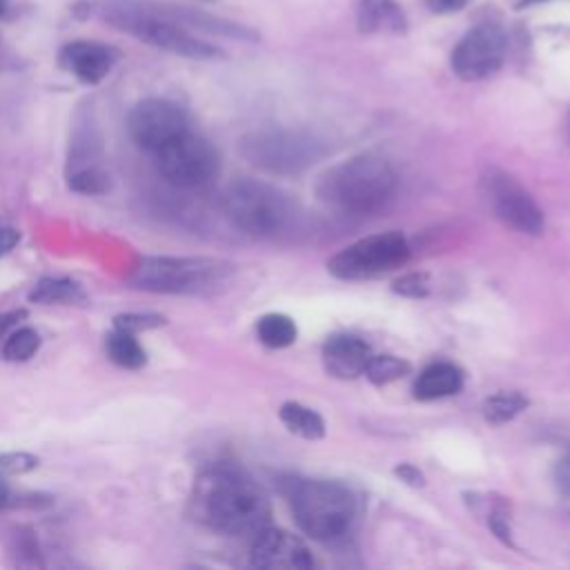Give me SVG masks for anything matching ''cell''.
Masks as SVG:
<instances>
[{
  "mask_svg": "<svg viewBox=\"0 0 570 570\" xmlns=\"http://www.w3.org/2000/svg\"><path fill=\"white\" fill-rule=\"evenodd\" d=\"M528 407V399L519 392H497L490 399H485L483 403V414L485 421L501 425L512 421L519 412H523Z\"/></svg>",
  "mask_w": 570,
  "mask_h": 570,
  "instance_id": "obj_23",
  "label": "cell"
},
{
  "mask_svg": "<svg viewBox=\"0 0 570 570\" xmlns=\"http://www.w3.org/2000/svg\"><path fill=\"white\" fill-rule=\"evenodd\" d=\"M120 51L100 40H71L58 51V67L85 85H98L116 67Z\"/></svg>",
  "mask_w": 570,
  "mask_h": 570,
  "instance_id": "obj_14",
  "label": "cell"
},
{
  "mask_svg": "<svg viewBox=\"0 0 570 570\" xmlns=\"http://www.w3.org/2000/svg\"><path fill=\"white\" fill-rule=\"evenodd\" d=\"M11 503H13V499H11V492H9L7 483H4V479L0 476V512H2V510H7Z\"/></svg>",
  "mask_w": 570,
  "mask_h": 570,
  "instance_id": "obj_34",
  "label": "cell"
},
{
  "mask_svg": "<svg viewBox=\"0 0 570 570\" xmlns=\"http://www.w3.org/2000/svg\"><path fill=\"white\" fill-rule=\"evenodd\" d=\"M220 207L240 232L258 238L287 232L298 214L289 194L256 178L232 180L220 196Z\"/></svg>",
  "mask_w": 570,
  "mask_h": 570,
  "instance_id": "obj_3",
  "label": "cell"
},
{
  "mask_svg": "<svg viewBox=\"0 0 570 570\" xmlns=\"http://www.w3.org/2000/svg\"><path fill=\"white\" fill-rule=\"evenodd\" d=\"M468 0H425V4L434 11V13H454L461 11L465 7Z\"/></svg>",
  "mask_w": 570,
  "mask_h": 570,
  "instance_id": "obj_31",
  "label": "cell"
},
{
  "mask_svg": "<svg viewBox=\"0 0 570 570\" xmlns=\"http://www.w3.org/2000/svg\"><path fill=\"white\" fill-rule=\"evenodd\" d=\"M4 9H7V0H0V16L4 13Z\"/></svg>",
  "mask_w": 570,
  "mask_h": 570,
  "instance_id": "obj_35",
  "label": "cell"
},
{
  "mask_svg": "<svg viewBox=\"0 0 570 570\" xmlns=\"http://www.w3.org/2000/svg\"><path fill=\"white\" fill-rule=\"evenodd\" d=\"M105 350H107V356L125 370H140L147 363V352L136 341V334L125 330L114 327V332L107 334L105 338Z\"/></svg>",
  "mask_w": 570,
  "mask_h": 570,
  "instance_id": "obj_21",
  "label": "cell"
},
{
  "mask_svg": "<svg viewBox=\"0 0 570 570\" xmlns=\"http://www.w3.org/2000/svg\"><path fill=\"white\" fill-rule=\"evenodd\" d=\"M285 497L298 528L316 541L341 537L356 514L354 494L338 481L289 479Z\"/></svg>",
  "mask_w": 570,
  "mask_h": 570,
  "instance_id": "obj_4",
  "label": "cell"
},
{
  "mask_svg": "<svg viewBox=\"0 0 570 570\" xmlns=\"http://www.w3.org/2000/svg\"><path fill=\"white\" fill-rule=\"evenodd\" d=\"M127 129L131 140L149 154H156L176 136L185 134L189 118L185 109L167 98H145L134 105L127 116Z\"/></svg>",
  "mask_w": 570,
  "mask_h": 570,
  "instance_id": "obj_10",
  "label": "cell"
},
{
  "mask_svg": "<svg viewBox=\"0 0 570 570\" xmlns=\"http://www.w3.org/2000/svg\"><path fill=\"white\" fill-rule=\"evenodd\" d=\"M372 350L365 341L352 334H334L323 345L325 372L334 379H356L365 372Z\"/></svg>",
  "mask_w": 570,
  "mask_h": 570,
  "instance_id": "obj_16",
  "label": "cell"
},
{
  "mask_svg": "<svg viewBox=\"0 0 570 570\" xmlns=\"http://www.w3.org/2000/svg\"><path fill=\"white\" fill-rule=\"evenodd\" d=\"M194 508L207 528L229 537L258 534L269 523L265 492L234 465H214L198 476Z\"/></svg>",
  "mask_w": 570,
  "mask_h": 570,
  "instance_id": "obj_1",
  "label": "cell"
},
{
  "mask_svg": "<svg viewBox=\"0 0 570 570\" xmlns=\"http://www.w3.org/2000/svg\"><path fill=\"white\" fill-rule=\"evenodd\" d=\"M252 566L265 570H307L314 566V559L298 537L265 525L254 534Z\"/></svg>",
  "mask_w": 570,
  "mask_h": 570,
  "instance_id": "obj_13",
  "label": "cell"
},
{
  "mask_svg": "<svg viewBox=\"0 0 570 570\" xmlns=\"http://www.w3.org/2000/svg\"><path fill=\"white\" fill-rule=\"evenodd\" d=\"M394 289L405 296H425L428 281L423 274H410V276H403L401 281H396Z\"/></svg>",
  "mask_w": 570,
  "mask_h": 570,
  "instance_id": "obj_29",
  "label": "cell"
},
{
  "mask_svg": "<svg viewBox=\"0 0 570 570\" xmlns=\"http://www.w3.org/2000/svg\"><path fill=\"white\" fill-rule=\"evenodd\" d=\"M410 258V245L401 232H383L358 238L327 261V272L341 281H365L399 269Z\"/></svg>",
  "mask_w": 570,
  "mask_h": 570,
  "instance_id": "obj_8",
  "label": "cell"
},
{
  "mask_svg": "<svg viewBox=\"0 0 570 570\" xmlns=\"http://www.w3.org/2000/svg\"><path fill=\"white\" fill-rule=\"evenodd\" d=\"M36 468H38V456H33L29 452H2L0 454V476L2 479L27 474Z\"/></svg>",
  "mask_w": 570,
  "mask_h": 570,
  "instance_id": "obj_28",
  "label": "cell"
},
{
  "mask_svg": "<svg viewBox=\"0 0 570 570\" xmlns=\"http://www.w3.org/2000/svg\"><path fill=\"white\" fill-rule=\"evenodd\" d=\"M396 474H399L403 481L412 483V485H421V483H423L421 472H419L416 468H412V465H401V468H396Z\"/></svg>",
  "mask_w": 570,
  "mask_h": 570,
  "instance_id": "obj_33",
  "label": "cell"
},
{
  "mask_svg": "<svg viewBox=\"0 0 570 570\" xmlns=\"http://www.w3.org/2000/svg\"><path fill=\"white\" fill-rule=\"evenodd\" d=\"M245 156L267 171H296L314 158V142L294 134H256L245 142Z\"/></svg>",
  "mask_w": 570,
  "mask_h": 570,
  "instance_id": "obj_12",
  "label": "cell"
},
{
  "mask_svg": "<svg viewBox=\"0 0 570 570\" xmlns=\"http://www.w3.org/2000/svg\"><path fill=\"white\" fill-rule=\"evenodd\" d=\"M532 2H546V0H523L521 4H532Z\"/></svg>",
  "mask_w": 570,
  "mask_h": 570,
  "instance_id": "obj_36",
  "label": "cell"
},
{
  "mask_svg": "<svg viewBox=\"0 0 570 570\" xmlns=\"http://www.w3.org/2000/svg\"><path fill=\"white\" fill-rule=\"evenodd\" d=\"M383 27L403 29V13L394 0H361L358 2V29L363 33L379 31Z\"/></svg>",
  "mask_w": 570,
  "mask_h": 570,
  "instance_id": "obj_20",
  "label": "cell"
},
{
  "mask_svg": "<svg viewBox=\"0 0 570 570\" xmlns=\"http://www.w3.org/2000/svg\"><path fill=\"white\" fill-rule=\"evenodd\" d=\"M154 158L163 178L178 189H207L220 171L214 145L194 129L169 140L154 154Z\"/></svg>",
  "mask_w": 570,
  "mask_h": 570,
  "instance_id": "obj_7",
  "label": "cell"
},
{
  "mask_svg": "<svg viewBox=\"0 0 570 570\" xmlns=\"http://www.w3.org/2000/svg\"><path fill=\"white\" fill-rule=\"evenodd\" d=\"M479 187L490 212L503 225L530 236H539L543 232L546 218L541 207L514 176L499 167H488L481 174Z\"/></svg>",
  "mask_w": 570,
  "mask_h": 570,
  "instance_id": "obj_9",
  "label": "cell"
},
{
  "mask_svg": "<svg viewBox=\"0 0 570 570\" xmlns=\"http://www.w3.org/2000/svg\"><path fill=\"white\" fill-rule=\"evenodd\" d=\"M105 20L114 24L116 29L134 36L136 40H142L151 47H158L163 51L191 58V60H212L223 58V51L196 36H191L185 27L151 13L142 7V2L136 4H109L105 11Z\"/></svg>",
  "mask_w": 570,
  "mask_h": 570,
  "instance_id": "obj_6",
  "label": "cell"
},
{
  "mask_svg": "<svg viewBox=\"0 0 570 570\" xmlns=\"http://www.w3.org/2000/svg\"><path fill=\"white\" fill-rule=\"evenodd\" d=\"M278 419L283 421V425L289 432H294V434H298L303 439L316 441V439L325 436V421H323V416L316 410H312V407H307V405H303L298 401H285L281 405V410H278Z\"/></svg>",
  "mask_w": 570,
  "mask_h": 570,
  "instance_id": "obj_18",
  "label": "cell"
},
{
  "mask_svg": "<svg viewBox=\"0 0 570 570\" xmlns=\"http://www.w3.org/2000/svg\"><path fill=\"white\" fill-rule=\"evenodd\" d=\"M145 9H149L151 13H158L180 27H194L207 33H216V36H225V38H234V40H247L254 42L258 40V33L245 24H238L234 20L200 11V9H189V7H176V4H149L142 2Z\"/></svg>",
  "mask_w": 570,
  "mask_h": 570,
  "instance_id": "obj_15",
  "label": "cell"
},
{
  "mask_svg": "<svg viewBox=\"0 0 570 570\" xmlns=\"http://www.w3.org/2000/svg\"><path fill=\"white\" fill-rule=\"evenodd\" d=\"M160 325H165V316L151 314V312H127V314L114 316V327L131 332V334L154 330V327H160Z\"/></svg>",
  "mask_w": 570,
  "mask_h": 570,
  "instance_id": "obj_27",
  "label": "cell"
},
{
  "mask_svg": "<svg viewBox=\"0 0 570 570\" xmlns=\"http://www.w3.org/2000/svg\"><path fill=\"white\" fill-rule=\"evenodd\" d=\"M410 372V363L399 358V356H392V354H381V356H374L367 361V367H365V376L376 383V385H385V383H392L401 376H405Z\"/></svg>",
  "mask_w": 570,
  "mask_h": 570,
  "instance_id": "obj_26",
  "label": "cell"
},
{
  "mask_svg": "<svg viewBox=\"0 0 570 570\" xmlns=\"http://www.w3.org/2000/svg\"><path fill=\"white\" fill-rule=\"evenodd\" d=\"M232 274V265L205 256H142L129 274L138 289L160 294H205Z\"/></svg>",
  "mask_w": 570,
  "mask_h": 570,
  "instance_id": "obj_5",
  "label": "cell"
},
{
  "mask_svg": "<svg viewBox=\"0 0 570 570\" xmlns=\"http://www.w3.org/2000/svg\"><path fill=\"white\" fill-rule=\"evenodd\" d=\"M505 49V33L497 24H479L456 42L450 58L452 71L461 80H483L503 65Z\"/></svg>",
  "mask_w": 570,
  "mask_h": 570,
  "instance_id": "obj_11",
  "label": "cell"
},
{
  "mask_svg": "<svg viewBox=\"0 0 570 570\" xmlns=\"http://www.w3.org/2000/svg\"><path fill=\"white\" fill-rule=\"evenodd\" d=\"M20 240V232L13 227V225H7V223H0V256L9 254Z\"/></svg>",
  "mask_w": 570,
  "mask_h": 570,
  "instance_id": "obj_30",
  "label": "cell"
},
{
  "mask_svg": "<svg viewBox=\"0 0 570 570\" xmlns=\"http://www.w3.org/2000/svg\"><path fill=\"white\" fill-rule=\"evenodd\" d=\"M29 301L40 305H76L85 301V292L76 281L45 276L29 292Z\"/></svg>",
  "mask_w": 570,
  "mask_h": 570,
  "instance_id": "obj_19",
  "label": "cell"
},
{
  "mask_svg": "<svg viewBox=\"0 0 570 570\" xmlns=\"http://www.w3.org/2000/svg\"><path fill=\"white\" fill-rule=\"evenodd\" d=\"M40 347V334L31 327H20L11 332L2 345V356L11 363L29 361Z\"/></svg>",
  "mask_w": 570,
  "mask_h": 570,
  "instance_id": "obj_25",
  "label": "cell"
},
{
  "mask_svg": "<svg viewBox=\"0 0 570 570\" xmlns=\"http://www.w3.org/2000/svg\"><path fill=\"white\" fill-rule=\"evenodd\" d=\"M568 127H570V120H568Z\"/></svg>",
  "mask_w": 570,
  "mask_h": 570,
  "instance_id": "obj_37",
  "label": "cell"
},
{
  "mask_svg": "<svg viewBox=\"0 0 570 570\" xmlns=\"http://www.w3.org/2000/svg\"><path fill=\"white\" fill-rule=\"evenodd\" d=\"M396 169L379 154H358L327 167L314 185L318 200L345 216H372L396 196Z\"/></svg>",
  "mask_w": 570,
  "mask_h": 570,
  "instance_id": "obj_2",
  "label": "cell"
},
{
  "mask_svg": "<svg viewBox=\"0 0 570 570\" xmlns=\"http://www.w3.org/2000/svg\"><path fill=\"white\" fill-rule=\"evenodd\" d=\"M67 185L69 189L87 196H98L109 189V174L102 169V165L96 167H80L67 171Z\"/></svg>",
  "mask_w": 570,
  "mask_h": 570,
  "instance_id": "obj_24",
  "label": "cell"
},
{
  "mask_svg": "<svg viewBox=\"0 0 570 570\" xmlns=\"http://www.w3.org/2000/svg\"><path fill=\"white\" fill-rule=\"evenodd\" d=\"M557 483L570 497V454L563 456L557 465Z\"/></svg>",
  "mask_w": 570,
  "mask_h": 570,
  "instance_id": "obj_32",
  "label": "cell"
},
{
  "mask_svg": "<svg viewBox=\"0 0 570 570\" xmlns=\"http://www.w3.org/2000/svg\"><path fill=\"white\" fill-rule=\"evenodd\" d=\"M256 336L263 345H267L272 350H281V347H289L296 341L298 330H296V323L287 314L272 312V314H265L258 318Z\"/></svg>",
  "mask_w": 570,
  "mask_h": 570,
  "instance_id": "obj_22",
  "label": "cell"
},
{
  "mask_svg": "<svg viewBox=\"0 0 570 570\" xmlns=\"http://www.w3.org/2000/svg\"><path fill=\"white\" fill-rule=\"evenodd\" d=\"M463 387V372L454 363H432L414 381V396L419 401H434L456 394Z\"/></svg>",
  "mask_w": 570,
  "mask_h": 570,
  "instance_id": "obj_17",
  "label": "cell"
}]
</instances>
